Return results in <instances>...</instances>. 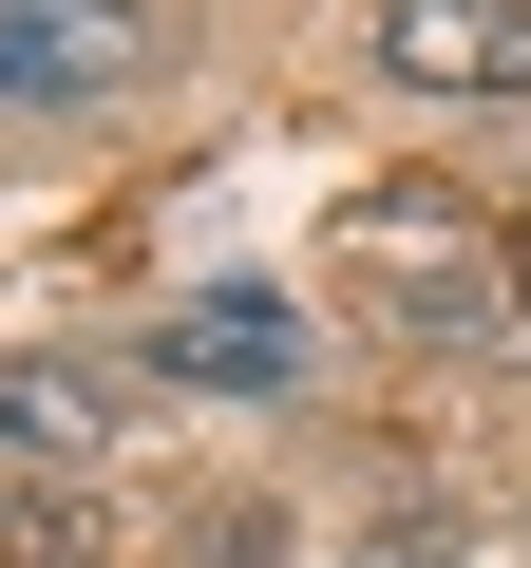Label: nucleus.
Returning <instances> with one entry per match:
<instances>
[{
    "label": "nucleus",
    "instance_id": "nucleus-1",
    "mask_svg": "<svg viewBox=\"0 0 531 568\" xmlns=\"http://www.w3.org/2000/svg\"><path fill=\"white\" fill-rule=\"evenodd\" d=\"M323 265H342V284H399V323H474V304H493L474 190H437V171H399V190H342Z\"/></svg>",
    "mask_w": 531,
    "mask_h": 568
},
{
    "label": "nucleus",
    "instance_id": "nucleus-2",
    "mask_svg": "<svg viewBox=\"0 0 531 568\" xmlns=\"http://www.w3.org/2000/svg\"><path fill=\"white\" fill-rule=\"evenodd\" d=\"M133 77H152V0H0V95L20 114L133 95Z\"/></svg>",
    "mask_w": 531,
    "mask_h": 568
},
{
    "label": "nucleus",
    "instance_id": "nucleus-3",
    "mask_svg": "<svg viewBox=\"0 0 531 568\" xmlns=\"http://www.w3.org/2000/svg\"><path fill=\"white\" fill-rule=\"evenodd\" d=\"M399 95H531V0H380Z\"/></svg>",
    "mask_w": 531,
    "mask_h": 568
},
{
    "label": "nucleus",
    "instance_id": "nucleus-4",
    "mask_svg": "<svg viewBox=\"0 0 531 568\" xmlns=\"http://www.w3.org/2000/svg\"><path fill=\"white\" fill-rule=\"evenodd\" d=\"M285 361H304V323L266 304V284H209V304H171V379H209V398H285Z\"/></svg>",
    "mask_w": 531,
    "mask_h": 568
},
{
    "label": "nucleus",
    "instance_id": "nucleus-5",
    "mask_svg": "<svg viewBox=\"0 0 531 568\" xmlns=\"http://www.w3.org/2000/svg\"><path fill=\"white\" fill-rule=\"evenodd\" d=\"M0 455H20V474H96V455H114V379H77V361H0Z\"/></svg>",
    "mask_w": 531,
    "mask_h": 568
},
{
    "label": "nucleus",
    "instance_id": "nucleus-6",
    "mask_svg": "<svg viewBox=\"0 0 531 568\" xmlns=\"http://www.w3.org/2000/svg\"><path fill=\"white\" fill-rule=\"evenodd\" d=\"M493 284H512V323H531V227H512V246H493Z\"/></svg>",
    "mask_w": 531,
    "mask_h": 568
}]
</instances>
